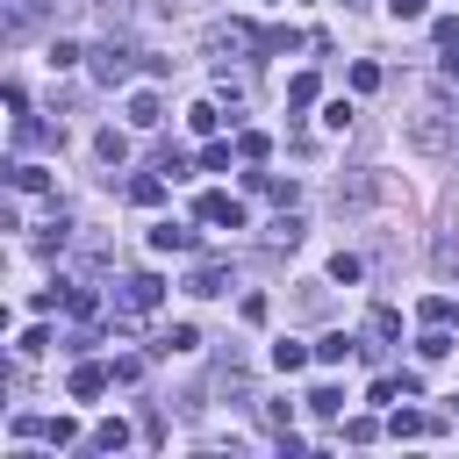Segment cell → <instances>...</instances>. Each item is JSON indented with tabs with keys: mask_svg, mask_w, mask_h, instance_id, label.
<instances>
[{
	"mask_svg": "<svg viewBox=\"0 0 459 459\" xmlns=\"http://www.w3.org/2000/svg\"><path fill=\"white\" fill-rule=\"evenodd\" d=\"M86 445H93V452H122V445H129V423H122V416H108V423H93V437H86Z\"/></svg>",
	"mask_w": 459,
	"mask_h": 459,
	"instance_id": "10",
	"label": "cell"
},
{
	"mask_svg": "<svg viewBox=\"0 0 459 459\" xmlns=\"http://www.w3.org/2000/svg\"><path fill=\"white\" fill-rule=\"evenodd\" d=\"M129 72H136V57H129V43H100V50H93V79H100V86H122Z\"/></svg>",
	"mask_w": 459,
	"mask_h": 459,
	"instance_id": "3",
	"label": "cell"
},
{
	"mask_svg": "<svg viewBox=\"0 0 459 459\" xmlns=\"http://www.w3.org/2000/svg\"><path fill=\"white\" fill-rule=\"evenodd\" d=\"M416 316H423V323H452V294H423Z\"/></svg>",
	"mask_w": 459,
	"mask_h": 459,
	"instance_id": "21",
	"label": "cell"
},
{
	"mask_svg": "<svg viewBox=\"0 0 459 459\" xmlns=\"http://www.w3.org/2000/svg\"><path fill=\"white\" fill-rule=\"evenodd\" d=\"M108 380H115V366H93V359H86V366H72V394H79V402H93Z\"/></svg>",
	"mask_w": 459,
	"mask_h": 459,
	"instance_id": "5",
	"label": "cell"
},
{
	"mask_svg": "<svg viewBox=\"0 0 459 459\" xmlns=\"http://www.w3.org/2000/svg\"><path fill=\"white\" fill-rule=\"evenodd\" d=\"M230 287V265H201L194 280H186V294H222Z\"/></svg>",
	"mask_w": 459,
	"mask_h": 459,
	"instance_id": "14",
	"label": "cell"
},
{
	"mask_svg": "<svg viewBox=\"0 0 459 459\" xmlns=\"http://www.w3.org/2000/svg\"><path fill=\"white\" fill-rule=\"evenodd\" d=\"M423 7H430V0H387V14H394V22H423Z\"/></svg>",
	"mask_w": 459,
	"mask_h": 459,
	"instance_id": "31",
	"label": "cell"
},
{
	"mask_svg": "<svg viewBox=\"0 0 459 459\" xmlns=\"http://www.w3.org/2000/svg\"><path fill=\"white\" fill-rule=\"evenodd\" d=\"M294 423V402H265V430H287Z\"/></svg>",
	"mask_w": 459,
	"mask_h": 459,
	"instance_id": "29",
	"label": "cell"
},
{
	"mask_svg": "<svg viewBox=\"0 0 459 459\" xmlns=\"http://www.w3.org/2000/svg\"><path fill=\"white\" fill-rule=\"evenodd\" d=\"M151 251H194V230H179V222H151Z\"/></svg>",
	"mask_w": 459,
	"mask_h": 459,
	"instance_id": "8",
	"label": "cell"
},
{
	"mask_svg": "<svg viewBox=\"0 0 459 459\" xmlns=\"http://www.w3.org/2000/svg\"><path fill=\"white\" fill-rule=\"evenodd\" d=\"M93 151H100L108 165H122V158H129V136H122V129H100V143H93Z\"/></svg>",
	"mask_w": 459,
	"mask_h": 459,
	"instance_id": "16",
	"label": "cell"
},
{
	"mask_svg": "<svg viewBox=\"0 0 459 459\" xmlns=\"http://www.w3.org/2000/svg\"><path fill=\"white\" fill-rule=\"evenodd\" d=\"M43 186H50L43 165H14V194H43Z\"/></svg>",
	"mask_w": 459,
	"mask_h": 459,
	"instance_id": "17",
	"label": "cell"
},
{
	"mask_svg": "<svg viewBox=\"0 0 459 459\" xmlns=\"http://www.w3.org/2000/svg\"><path fill=\"white\" fill-rule=\"evenodd\" d=\"M308 409H316V416H337V409H344V394H337V387H316V394H308Z\"/></svg>",
	"mask_w": 459,
	"mask_h": 459,
	"instance_id": "27",
	"label": "cell"
},
{
	"mask_svg": "<svg viewBox=\"0 0 459 459\" xmlns=\"http://www.w3.org/2000/svg\"><path fill=\"white\" fill-rule=\"evenodd\" d=\"M194 344H201V330H194V323H172V330H165V344H158V351H194Z\"/></svg>",
	"mask_w": 459,
	"mask_h": 459,
	"instance_id": "18",
	"label": "cell"
},
{
	"mask_svg": "<svg viewBox=\"0 0 459 459\" xmlns=\"http://www.w3.org/2000/svg\"><path fill=\"white\" fill-rule=\"evenodd\" d=\"M287 100L308 108V100H316V72H294V79H287Z\"/></svg>",
	"mask_w": 459,
	"mask_h": 459,
	"instance_id": "19",
	"label": "cell"
},
{
	"mask_svg": "<svg viewBox=\"0 0 459 459\" xmlns=\"http://www.w3.org/2000/svg\"><path fill=\"white\" fill-rule=\"evenodd\" d=\"M129 201H136V208H158V201H165V179H158V172L129 179Z\"/></svg>",
	"mask_w": 459,
	"mask_h": 459,
	"instance_id": "13",
	"label": "cell"
},
{
	"mask_svg": "<svg viewBox=\"0 0 459 459\" xmlns=\"http://www.w3.org/2000/svg\"><path fill=\"white\" fill-rule=\"evenodd\" d=\"M387 430H394V437H423V430H430V416H416V409H402V416H394Z\"/></svg>",
	"mask_w": 459,
	"mask_h": 459,
	"instance_id": "23",
	"label": "cell"
},
{
	"mask_svg": "<svg viewBox=\"0 0 459 459\" xmlns=\"http://www.w3.org/2000/svg\"><path fill=\"white\" fill-rule=\"evenodd\" d=\"M351 86H359V93H373V86H380V65H366V57H359V65H351Z\"/></svg>",
	"mask_w": 459,
	"mask_h": 459,
	"instance_id": "28",
	"label": "cell"
},
{
	"mask_svg": "<svg viewBox=\"0 0 459 459\" xmlns=\"http://www.w3.org/2000/svg\"><path fill=\"white\" fill-rule=\"evenodd\" d=\"M158 301H165V280H158V273H129V280H122V294H115V308H122V316H151Z\"/></svg>",
	"mask_w": 459,
	"mask_h": 459,
	"instance_id": "2",
	"label": "cell"
},
{
	"mask_svg": "<svg viewBox=\"0 0 459 459\" xmlns=\"http://www.w3.org/2000/svg\"><path fill=\"white\" fill-rule=\"evenodd\" d=\"M359 273H366V265H359V258H351V251H337V258H330V280H344V287H351V280H359Z\"/></svg>",
	"mask_w": 459,
	"mask_h": 459,
	"instance_id": "26",
	"label": "cell"
},
{
	"mask_svg": "<svg viewBox=\"0 0 459 459\" xmlns=\"http://www.w3.org/2000/svg\"><path fill=\"white\" fill-rule=\"evenodd\" d=\"M402 143H409L416 158H445V151H459V136H452V122H445V115H409Z\"/></svg>",
	"mask_w": 459,
	"mask_h": 459,
	"instance_id": "1",
	"label": "cell"
},
{
	"mask_svg": "<svg viewBox=\"0 0 459 459\" xmlns=\"http://www.w3.org/2000/svg\"><path fill=\"white\" fill-rule=\"evenodd\" d=\"M308 359H316V351H308L301 337H280V344H273V366H280V373H301Z\"/></svg>",
	"mask_w": 459,
	"mask_h": 459,
	"instance_id": "9",
	"label": "cell"
},
{
	"mask_svg": "<svg viewBox=\"0 0 459 459\" xmlns=\"http://www.w3.org/2000/svg\"><path fill=\"white\" fill-rule=\"evenodd\" d=\"M359 351V337H344V330H330V337H316V366H344Z\"/></svg>",
	"mask_w": 459,
	"mask_h": 459,
	"instance_id": "6",
	"label": "cell"
},
{
	"mask_svg": "<svg viewBox=\"0 0 459 459\" xmlns=\"http://www.w3.org/2000/svg\"><path fill=\"white\" fill-rule=\"evenodd\" d=\"M430 265H437V280H459V237H437L430 244Z\"/></svg>",
	"mask_w": 459,
	"mask_h": 459,
	"instance_id": "11",
	"label": "cell"
},
{
	"mask_svg": "<svg viewBox=\"0 0 459 459\" xmlns=\"http://www.w3.org/2000/svg\"><path fill=\"white\" fill-rule=\"evenodd\" d=\"M445 72H452V79H459V50H445Z\"/></svg>",
	"mask_w": 459,
	"mask_h": 459,
	"instance_id": "32",
	"label": "cell"
},
{
	"mask_svg": "<svg viewBox=\"0 0 459 459\" xmlns=\"http://www.w3.org/2000/svg\"><path fill=\"white\" fill-rule=\"evenodd\" d=\"M265 151H273V143H265V136H258V129H244V136H237V158H244V165H258V158H265Z\"/></svg>",
	"mask_w": 459,
	"mask_h": 459,
	"instance_id": "20",
	"label": "cell"
},
{
	"mask_svg": "<svg viewBox=\"0 0 459 459\" xmlns=\"http://www.w3.org/2000/svg\"><path fill=\"white\" fill-rule=\"evenodd\" d=\"M416 351H423V359H445V351H452V337H445V323H430V330H423V344H416Z\"/></svg>",
	"mask_w": 459,
	"mask_h": 459,
	"instance_id": "22",
	"label": "cell"
},
{
	"mask_svg": "<svg viewBox=\"0 0 459 459\" xmlns=\"http://www.w3.org/2000/svg\"><path fill=\"white\" fill-rule=\"evenodd\" d=\"M43 437H50V445H79V423H72V416H50Z\"/></svg>",
	"mask_w": 459,
	"mask_h": 459,
	"instance_id": "24",
	"label": "cell"
},
{
	"mask_svg": "<svg viewBox=\"0 0 459 459\" xmlns=\"http://www.w3.org/2000/svg\"><path fill=\"white\" fill-rule=\"evenodd\" d=\"M430 36H437V50H459V14H445V22L430 29Z\"/></svg>",
	"mask_w": 459,
	"mask_h": 459,
	"instance_id": "30",
	"label": "cell"
},
{
	"mask_svg": "<svg viewBox=\"0 0 459 459\" xmlns=\"http://www.w3.org/2000/svg\"><path fill=\"white\" fill-rule=\"evenodd\" d=\"M194 215H201V222H215V230H244V201H237V194H201V201H194Z\"/></svg>",
	"mask_w": 459,
	"mask_h": 459,
	"instance_id": "4",
	"label": "cell"
},
{
	"mask_svg": "<svg viewBox=\"0 0 459 459\" xmlns=\"http://www.w3.org/2000/svg\"><path fill=\"white\" fill-rule=\"evenodd\" d=\"M366 337H373V344L402 337V316H394V308H373V316H366Z\"/></svg>",
	"mask_w": 459,
	"mask_h": 459,
	"instance_id": "15",
	"label": "cell"
},
{
	"mask_svg": "<svg viewBox=\"0 0 459 459\" xmlns=\"http://www.w3.org/2000/svg\"><path fill=\"white\" fill-rule=\"evenodd\" d=\"M72 65H79V43L57 36V43H50V72H72Z\"/></svg>",
	"mask_w": 459,
	"mask_h": 459,
	"instance_id": "25",
	"label": "cell"
},
{
	"mask_svg": "<svg viewBox=\"0 0 459 459\" xmlns=\"http://www.w3.org/2000/svg\"><path fill=\"white\" fill-rule=\"evenodd\" d=\"M158 122H165L158 93H129V129H158Z\"/></svg>",
	"mask_w": 459,
	"mask_h": 459,
	"instance_id": "7",
	"label": "cell"
},
{
	"mask_svg": "<svg viewBox=\"0 0 459 459\" xmlns=\"http://www.w3.org/2000/svg\"><path fill=\"white\" fill-rule=\"evenodd\" d=\"M215 122H222L215 100H194V108H186V129H194V136H215Z\"/></svg>",
	"mask_w": 459,
	"mask_h": 459,
	"instance_id": "12",
	"label": "cell"
}]
</instances>
